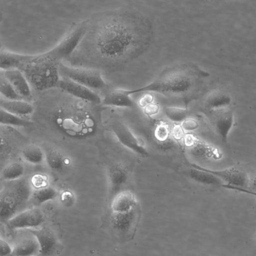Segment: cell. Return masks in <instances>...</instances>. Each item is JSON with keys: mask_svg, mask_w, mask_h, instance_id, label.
<instances>
[{"mask_svg": "<svg viewBox=\"0 0 256 256\" xmlns=\"http://www.w3.org/2000/svg\"><path fill=\"white\" fill-rule=\"evenodd\" d=\"M88 28V20L77 24L68 32L58 44L48 52L59 61L68 58L84 38Z\"/></svg>", "mask_w": 256, "mask_h": 256, "instance_id": "obj_6", "label": "cell"}, {"mask_svg": "<svg viewBox=\"0 0 256 256\" xmlns=\"http://www.w3.org/2000/svg\"><path fill=\"white\" fill-rule=\"evenodd\" d=\"M44 220L43 213L36 208H27L8 220L6 224L9 228L14 229L36 228Z\"/></svg>", "mask_w": 256, "mask_h": 256, "instance_id": "obj_12", "label": "cell"}, {"mask_svg": "<svg viewBox=\"0 0 256 256\" xmlns=\"http://www.w3.org/2000/svg\"><path fill=\"white\" fill-rule=\"evenodd\" d=\"M5 182L0 192V220L3 222L27 209L33 192L29 180L23 177Z\"/></svg>", "mask_w": 256, "mask_h": 256, "instance_id": "obj_4", "label": "cell"}, {"mask_svg": "<svg viewBox=\"0 0 256 256\" xmlns=\"http://www.w3.org/2000/svg\"><path fill=\"white\" fill-rule=\"evenodd\" d=\"M184 130L181 126L176 125L172 129V134L174 137L178 140H180L184 136Z\"/></svg>", "mask_w": 256, "mask_h": 256, "instance_id": "obj_36", "label": "cell"}, {"mask_svg": "<svg viewBox=\"0 0 256 256\" xmlns=\"http://www.w3.org/2000/svg\"><path fill=\"white\" fill-rule=\"evenodd\" d=\"M208 118L216 134L222 142H226L234 124L232 112L224 108L210 110Z\"/></svg>", "mask_w": 256, "mask_h": 256, "instance_id": "obj_9", "label": "cell"}, {"mask_svg": "<svg viewBox=\"0 0 256 256\" xmlns=\"http://www.w3.org/2000/svg\"><path fill=\"white\" fill-rule=\"evenodd\" d=\"M248 186L250 188L248 190L256 192V175H255L250 180Z\"/></svg>", "mask_w": 256, "mask_h": 256, "instance_id": "obj_37", "label": "cell"}, {"mask_svg": "<svg viewBox=\"0 0 256 256\" xmlns=\"http://www.w3.org/2000/svg\"><path fill=\"white\" fill-rule=\"evenodd\" d=\"M28 55L21 54L1 50L0 54V68L3 70L20 69Z\"/></svg>", "mask_w": 256, "mask_h": 256, "instance_id": "obj_21", "label": "cell"}, {"mask_svg": "<svg viewBox=\"0 0 256 256\" xmlns=\"http://www.w3.org/2000/svg\"><path fill=\"white\" fill-rule=\"evenodd\" d=\"M190 152L198 158L219 159L222 157V154L217 148L198 139L191 146Z\"/></svg>", "mask_w": 256, "mask_h": 256, "instance_id": "obj_20", "label": "cell"}, {"mask_svg": "<svg viewBox=\"0 0 256 256\" xmlns=\"http://www.w3.org/2000/svg\"><path fill=\"white\" fill-rule=\"evenodd\" d=\"M208 76L207 72L195 64H182L166 68L147 85L126 90L130 95L140 92H154L186 101L196 94L201 80Z\"/></svg>", "mask_w": 256, "mask_h": 256, "instance_id": "obj_2", "label": "cell"}, {"mask_svg": "<svg viewBox=\"0 0 256 256\" xmlns=\"http://www.w3.org/2000/svg\"><path fill=\"white\" fill-rule=\"evenodd\" d=\"M59 72L61 78H68L92 90L104 88L106 86L100 70L96 68L72 67L60 62Z\"/></svg>", "mask_w": 256, "mask_h": 256, "instance_id": "obj_5", "label": "cell"}, {"mask_svg": "<svg viewBox=\"0 0 256 256\" xmlns=\"http://www.w3.org/2000/svg\"><path fill=\"white\" fill-rule=\"evenodd\" d=\"M0 123L8 126L24 127L28 126L30 122L24 118L18 116L0 108Z\"/></svg>", "mask_w": 256, "mask_h": 256, "instance_id": "obj_27", "label": "cell"}, {"mask_svg": "<svg viewBox=\"0 0 256 256\" xmlns=\"http://www.w3.org/2000/svg\"><path fill=\"white\" fill-rule=\"evenodd\" d=\"M222 186L223 188H226L238 190V191H239L240 192L248 194H251V195L256 196V192L252 191L247 188H238V187L228 186V185H227L224 184H222Z\"/></svg>", "mask_w": 256, "mask_h": 256, "instance_id": "obj_35", "label": "cell"}, {"mask_svg": "<svg viewBox=\"0 0 256 256\" xmlns=\"http://www.w3.org/2000/svg\"><path fill=\"white\" fill-rule=\"evenodd\" d=\"M181 126L184 130H193L196 129L199 124L198 122L192 118H186L181 124Z\"/></svg>", "mask_w": 256, "mask_h": 256, "instance_id": "obj_31", "label": "cell"}, {"mask_svg": "<svg viewBox=\"0 0 256 256\" xmlns=\"http://www.w3.org/2000/svg\"><path fill=\"white\" fill-rule=\"evenodd\" d=\"M102 104L124 108H134L136 102L128 94L126 90L114 89L108 92L102 100Z\"/></svg>", "mask_w": 256, "mask_h": 256, "instance_id": "obj_15", "label": "cell"}, {"mask_svg": "<svg viewBox=\"0 0 256 256\" xmlns=\"http://www.w3.org/2000/svg\"><path fill=\"white\" fill-rule=\"evenodd\" d=\"M0 92L1 95L6 100H24L6 78L1 70L0 72Z\"/></svg>", "mask_w": 256, "mask_h": 256, "instance_id": "obj_28", "label": "cell"}, {"mask_svg": "<svg viewBox=\"0 0 256 256\" xmlns=\"http://www.w3.org/2000/svg\"><path fill=\"white\" fill-rule=\"evenodd\" d=\"M29 232L37 239L40 246V253L44 256L50 254L54 248L56 239L52 230L46 226Z\"/></svg>", "mask_w": 256, "mask_h": 256, "instance_id": "obj_16", "label": "cell"}, {"mask_svg": "<svg viewBox=\"0 0 256 256\" xmlns=\"http://www.w3.org/2000/svg\"><path fill=\"white\" fill-rule=\"evenodd\" d=\"M67 159L60 151L51 150L46 154V161L50 168L56 172L63 170L67 166Z\"/></svg>", "mask_w": 256, "mask_h": 256, "instance_id": "obj_26", "label": "cell"}, {"mask_svg": "<svg viewBox=\"0 0 256 256\" xmlns=\"http://www.w3.org/2000/svg\"><path fill=\"white\" fill-rule=\"evenodd\" d=\"M112 130L122 146L140 156H149L148 151L142 144L139 139L124 124L120 122H114L112 126Z\"/></svg>", "mask_w": 256, "mask_h": 256, "instance_id": "obj_10", "label": "cell"}, {"mask_svg": "<svg viewBox=\"0 0 256 256\" xmlns=\"http://www.w3.org/2000/svg\"><path fill=\"white\" fill-rule=\"evenodd\" d=\"M24 172V165L13 162L5 166L1 172V179L4 182L16 180L22 178Z\"/></svg>", "mask_w": 256, "mask_h": 256, "instance_id": "obj_25", "label": "cell"}, {"mask_svg": "<svg viewBox=\"0 0 256 256\" xmlns=\"http://www.w3.org/2000/svg\"><path fill=\"white\" fill-rule=\"evenodd\" d=\"M24 159L28 163L39 164L46 160V154L38 146L31 144L26 146L22 150Z\"/></svg>", "mask_w": 256, "mask_h": 256, "instance_id": "obj_24", "label": "cell"}, {"mask_svg": "<svg viewBox=\"0 0 256 256\" xmlns=\"http://www.w3.org/2000/svg\"><path fill=\"white\" fill-rule=\"evenodd\" d=\"M170 130L164 123H160L156 128L154 131L155 138L160 142H164L170 135Z\"/></svg>", "mask_w": 256, "mask_h": 256, "instance_id": "obj_30", "label": "cell"}, {"mask_svg": "<svg viewBox=\"0 0 256 256\" xmlns=\"http://www.w3.org/2000/svg\"><path fill=\"white\" fill-rule=\"evenodd\" d=\"M188 174L192 180L199 184L220 186L223 184L220 179L213 174L196 168H192L188 170Z\"/></svg>", "mask_w": 256, "mask_h": 256, "instance_id": "obj_22", "label": "cell"}, {"mask_svg": "<svg viewBox=\"0 0 256 256\" xmlns=\"http://www.w3.org/2000/svg\"><path fill=\"white\" fill-rule=\"evenodd\" d=\"M57 196V191L51 186L38 188L33 190L30 202L35 206L40 205L54 199Z\"/></svg>", "mask_w": 256, "mask_h": 256, "instance_id": "obj_23", "label": "cell"}, {"mask_svg": "<svg viewBox=\"0 0 256 256\" xmlns=\"http://www.w3.org/2000/svg\"><path fill=\"white\" fill-rule=\"evenodd\" d=\"M57 87L85 102L96 105L102 104V100L92 90L68 78H60Z\"/></svg>", "mask_w": 256, "mask_h": 256, "instance_id": "obj_11", "label": "cell"}, {"mask_svg": "<svg viewBox=\"0 0 256 256\" xmlns=\"http://www.w3.org/2000/svg\"><path fill=\"white\" fill-rule=\"evenodd\" d=\"M60 62L48 52L44 54L28 55L19 69L30 86L38 90H45L58 86L60 79Z\"/></svg>", "mask_w": 256, "mask_h": 256, "instance_id": "obj_3", "label": "cell"}, {"mask_svg": "<svg viewBox=\"0 0 256 256\" xmlns=\"http://www.w3.org/2000/svg\"><path fill=\"white\" fill-rule=\"evenodd\" d=\"M0 256H10L12 252V248L4 240H0Z\"/></svg>", "mask_w": 256, "mask_h": 256, "instance_id": "obj_32", "label": "cell"}, {"mask_svg": "<svg viewBox=\"0 0 256 256\" xmlns=\"http://www.w3.org/2000/svg\"><path fill=\"white\" fill-rule=\"evenodd\" d=\"M191 168H196L208 172L226 182L228 186L247 188L250 179L246 172L239 168L230 167L220 170H213L205 168L195 164H190Z\"/></svg>", "mask_w": 256, "mask_h": 256, "instance_id": "obj_8", "label": "cell"}, {"mask_svg": "<svg viewBox=\"0 0 256 256\" xmlns=\"http://www.w3.org/2000/svg\"><path fill=\"white\" fill-rule=\"evenodd\" d=\"M33 235V234H32ZM40 253V246L36 238H25L21 240L12 248L10 256H34Z\"/></svg>", "mask_w": 256, "mask_h": 256, "instance_id": "obj_19", "label": "cell"}, {"mask_svg": "<svg viewBox=\"0 0 256 256\" xmlns=\"http://www.w3.org/2000/svg\"><path fill=\"white\" fill-rule=\"evenodd\" d=\"M140 214V211L138 205L126 212H112L110 216L112 227L124 241L130 240L133 238Z\"/></svg>", "mask_w": 256, "mask_h": 256, "instance_id": "obj_7", "label": "cell"}, {"mask_svg": "<svg viewBox=\"0 0 256 256\" xmlns=\"http://www.w3.org/2000/svg\"><path fill=\"white\" fill-rule=\"evenodd\" d=\"M138 205L134 194L130 190H124L116 194L113 198L111 208L112 212H126Z\"/></svg>", "mask_w": 256, "mask_h": 256, "instance_id": "obj_18", "label": "cell"}, {"mask_svg": "<svg viewBox=\"0 0 256 256\" xmlns=\"http://www.w3.org/2000/svg\"><path fill=\"white\" fill-rule=\"evenodd\" d=\"M158 104L156 103H151L144 108V114L148 116L156 114L159 110Z\"/></svg>", "mask_w": 256, "mask_h": 256, "instance_id": "obj_33", "label": "cell"}, {"mask_svg": "<svg viewBox=\"0 0 256 256\" xmlns=\"http://www.w3.org/2000/svg\"><path fill=\"white\" fill-rule=\"evenodd\" d=\"M154 96L149 92H146L139 100L138 104L142 108H145L148 104L152 102Z\"/></svg>", "mask_w": 256, "mask_h": 256, "instance_id": "obj_34", "label": "cell"}, {"mask_svg": "<svg viewBox=\"0 0 256 256\" xmlns=\"http://www.w3.org/2000/svg\"><path fill=\"white\" fill-rule=\"evenodd\" d=\"M166 116L171 121L182 122L187 118L188 110L186 108L174 106H166L164 108Z\"/></svg>", "mask_w": 256, "mask_h": 256, "instance_id": "obj_29", "label": "cell"}, {"mask_svg": "<svg viewBox=\"0 0 256 256\" xmlns=\"http://www.w3.org/2000/svg\"><path fill=\"white\" fill-rule=\"evenodd\" d=\"M107 174L110 192L114 196L120 192V190L126 182L128 172L124 165L119 163L110 166Z\"/></svg>", "mask_w": 256, "mask_h": 256, "instance_id": "obj_14", "label": "cell"}, {"mask_svg": "<svg viewBox=\"0 0 256 256\" xmlns=\"http://www.w3.org/2000/svg\"><path fill=\"white\" fill-rule=\"evenodd\" d=\"M2 70L6 78L24 100H26L32 97L30 84L20 70L14 69Z\"/></svg>", "mask_w": 256, "mask_h": 256, "instance_id": "obj_13", "label": "cell"}, {"mask_svg": "<svg viewBox=\"0 0 256 256\" xmlns=\"http://www.w3.org/2000/svg\"><path fill=\"white\" fill-rule=\"evenodd\" d=\"M0 108L6 112L24 118L31 115L34 112L33 106L24 100L1 98Z\"/></svg>", "mask_w": 256, "mask_h": 256, "instance_id": "obj_17", "label": "cell"}, {"mask_svg": "<svg viewBox=\"0 0 256 256\" xmlns=\"http://www.w3.org/2000/svg\"><path fill=\"white\" fill-rule=\"evenodd\" d=\"M94 29V54L108 71L120 69L149 48L154 28L145 15L120 8L100 14Z\"/></svg>", "mask_w": 256, "mask_h": 256, "instance_id": "obj_1", "label": "cell"}]
</instances>
